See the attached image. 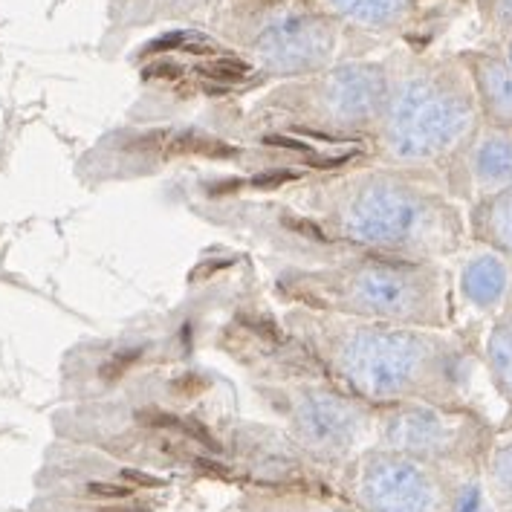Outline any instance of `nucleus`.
Listing matches in <instances>:
<instances>
[{
  "mask_svg": "<svg viewBox=\"0 0 512 512\" xmlns=\"http://www.w3.org/2000/svg\"><path fill=\"white\" fill-rule=\"evenodd\" d=\"M191 206L217 229L290 264L353 255L446 264L469 243L466 209L440 180L388 165L206 191Z\"/></svg>",
  "mask_w": 512,
  "mask_h": 512,
  "instance_id": "nucleus-1",
  "label": "nucleus"
},
{
  "mask_svg": "<svg viewBox=\"0 0 512 512\" xmlns=\"http://www.w3.org/2000/svg\"><path fill=\"white\" fill-rule=\"evenodd\" d=\"M382 99L385 61L365 55L275 81L209 139L217 171L194 194L374 165Z\"/></svg>",
  "mask_w": 512,
  "mask_h": 512,
  "instance_id": "nucleus-2",
  "label": "nucleus"
},
{
  "mask_svg": "<svg viewBox=\"0 0 512 512\" xmlns=\"http://www.w3.org/2000/svg\"><path fill=\"white\" fill-rule=\"evenodd\" d=\"M278 319L327 377L371 408L463 405L472 351L455 330L362 322L304 307H281Z\"/></svg>",
  "mask_w": 512,
  "mask_h": 512,
  "instance_id": "nucleus-3",
  "label": "nucleus"
},
{
  "mask_svg": "<svg viewBox=\"0 0 512 512\" xmlns=\"http://www.w3.org/2000/svg\"><path fill=\"white\" fill-rule=\"evenodd\" d=\"M217 345L264 379L261 391L290 420L298 443L324 463L351 458L377 420V408L342 391L267 307L238 310L223 322Z\"/></svg>",
  "mask_w": 512,
  "mask_h": 512,
  "instance_id": "nucleus-4",
  "label": "nucleus"
},
{
  "mask_svg": "<svg viewBox=\"0 0 512 512\" xmlns=\"http://www.w3.org/2000/svg\"><path fill=\"white\" fill-rule=\"evenodd\" d=\"M385 99L371 136L374 165L443 183L481 128V110L458 53L397 47L382 55ZM449 191V189H446Z\"/></svg>",
  "mask_w": 512,
  "mask_h": 512,
  "instance_id": "nucleus-5",
  "label": "nucleus"
},
{
  "mask_svg": "<svg viewBox=\"0 0 512 512\" xmlns=\"http://www.w3.org/2000/svg\"><path fill=\"white\" fill-rule=\"evenodd\" d=\"M267 264L270 296L281 307L432 330L455 324V287L440 261L353 255L330 264Z\"/></svg>",
  "mask_w": 512,
  "mask_h": 512,
  "instance_id": "nucleus-6",
  "label": "nucleus"
},
{
  "mask_svg": "<svg viewBox=\"0 0 512 512\" xmlns=\"http://www.w3.org/2000/svg\"><path fill=\"white\" fill-rule=\"evenodd\" d=\"M212 35L246 58L264 79H296L351 58V32L307 0H209Z\"/></svg>",
  "mask_w": 512,
  "mask_h": 512,
  "instance_id": "nucleus-7",
  "label": "nucleus"
},
{
  "mask_svg": "<svg viewBox=\"0 0 512 512\" xmlns=\"http://www.w3.org/2000/svg\"><path fill=\"white\" fill-rule=\"evenodd\" d=\"M374 429L382 449L440 469H472L486 458L492 432L466 405L397 403L377 408Z\"/></svg>",
  "mask_w": 512,
  "mask_h": 512,
  "instance_id": "nucleus-8",
  "label": "nucleus"
},
{
  "mask_svg": "<svg viewBox=\"0 0 512 512\" xmlns=\"http://www.w3.org/2000/svg\"><path fill=\"white\" fill-rule=\"evenodd\" d=\"M455 489L449 469L391 449H365L345 472V495L359 512H446Z\"/></svg>",
  "mask_w": 512,
  "mask_h": 512,
  "instance_id": "nucleus-9",
  "label": "nucleus"
},
{
  "mask_svg": "<svg viewBox=\"0 0 512 512\" xmlns=\"http://www.w3.org/2000/svg\"><path fill=\"white\" fill-rule=\"evenodd\" d=\"M356 38L400 41L426 24L434 0H307Z\"/></svg>",
  "mask_w": 512,
  "mask_h": 512,
  "instance_id": "nucleus-10",
  "label": "nucleus"
},
{
  "mask_svg": "<svg viewBox=\"0 0 512 512\" xmlns=\"http://www.w3.org/2000/svg\"><path fill=\"white\" fill-rule=\"evenodd\" d=\"M460 64L472 81L481 122L489 128L512 131V64L495 44L460 50Z\"/></svg>",
  "mask_w": 512,
  "mask_h": 512,
  "instance_id": "nucleus-11",
  "label": "nucleus"
},
{
  "mask_svg": "<svg viewBox=\"0 0 512 512\" xmlns=\"http://www.w3.org/2000/svg\"><path fill=\"white\" fill-rule=\"evenodd\" d=\"M455 287L463 304L481 316H495L512 298V261L495 249L475 246L460 261Z\"/></svg>",
  "mask_w": 512,
  "mask_h": 512,
  "instance_id": "nucleus-12",
  "label": "nucleus"
},
{
  "mask_svg": "<svg viewBox=\"0 0 512 512\" xmlns=\"http://www.w3.org/2000/svg\"><path fill=\"white\" fill-rule=\"evenodd\" d=\"M466 209V235L475 246L495 249L512 261V186L472 200Z\"/></svg>",
  "mask_w": 512,
  "mask_h": 512,
  "instance_id": "nucleus-13",
  "label": "nucleus"
},
{
  "mask_svg": "<svg viewBox=\"0 0 512 512\" xmlns=\"http://www.w3.org/2000/svg\"><path fill=\"white\" fill-rule=\"evenodd\" d=\"M484 359L495 388L512 405V298L492 316L484 342Z\"/></svg>",
  "mask_w": 512,
  "mask_h": 512,
  "instance_id": "nucleus-14",
  "label": "nucleus"
},
{
  "mask_svg": "<svg viewBox=\"0 0 512 512\" xmlns=\"http://www.w3.org/2000/svg\"><path fill=\"white\" fill-rule=\"evenodd\" d=\"M475 9L489 44L504 47L512 35V0H475Z\"/></svg>",
  "mask_w": 512,
  "mask_h": 512,
  "instance_id": "nucleus-15",
  "label": "nucleus"
},
{
  "mask_svg": "<svg viewBox=\"0 0 512 512\" xmlns=\"http://www.w3.org/2000/svg\"><path fill=\"white\" fill-rule=\"evenodd\" d=\"M492 489H495V498L501 501L512 498V443L501 446L492 455Z\"/></svg>",
  "mask_w": 512,
  "mask_h": 512,
  "instance_id": "nucleus-16",
  "label": "nucleus"
},
{
  "mask_svg": "<svg viewBox=\"0 0 512 512\" xmlns=\"http://www.w3.org/2000/svg\"><path fill=\"white\" fill-rule=\"evenodd\" d=\"M298 512H359L356 507L348 510V507H316V504H304Z\"/></svg>",
  "mask_w": 512,
  "mask_h": 512,
  "instance_id": "nucleus-17",
  "label": "nucleus"
},
{
  "mask_svg": "<svg viewBox=\"0 0 512 512\" xmlns=\"http://www.w3.org/2000/svg\"><path fill=\"white\" fill-rule=\"evenodd\" d=\"M501 50L507 53V58H510V64H512V35L507 38V41H504V47H501Z\"/></svg>",
  "mask_w": 512,
  "mask_h": 512,
  "instance_id": "nucleus-18",
  "label": "nucleus"
}]
</instances>
